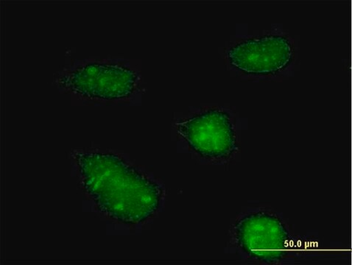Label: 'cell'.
Masks as SVG:
<instances>
[{
	"label": "cell",
	"instance_id": "cell-4",
	"mask_svg": "<svg viewBox=\"0 0 352 265\" xmlns=\"http://www.w3.org/2000/svg\"><path fill=\"white\" fill-rule=\"evenodd\" d=\"M72 81L78 91L89 97L119 100L133 93L137 75L126 67L90 64L74 73Z\"/></svg>",
	"mask_w": 352,
	"mask_h": 265
},
{
	"label": "cell",
	"instance_id": "cell-3",
	"mask_svg": "<svg viewBox=\"0 0 352 265\" xmlns=\"http://www.w3.org/2000/svg\"><path fill=\"white\" fill-rule=\"evenodd\" d=\"M293 47L280 36L252 38L236 45L228 52L230 64L242 72L265 76L283 69L292 60Z\"/></svg>",
	"mask_w": 352,
	"mask_h": 265
},
{
	"label": "cell",
	"instance_id": "cell-2",
	"mask_svg": "<svg viewBox=\"0 0 352 265\" xmlns=\"http://www.w3.org/2000/svg\"><path fill=\"white\" fill-rule=\"evenodd\" d=\"M179 131L189 146L203 157L223 159L236 150L235 131L226 112L211 109L184 121Z\"/></svg>",
	"mask_w": 352,
	"mask_h": 265
},
{
	"label": "cell",
	"instance_id": "cell-1",
	"mask_svg": "<svg viewBox=\"0 0 352 265\" xmlns=\"http://www.w3.org/2000/svg\"><path fill=\"white\" fill-rule=\"evenodd\" d=\"M82 166L89 192L100 209L113 219L138 223L158 209L160 187L118 157L87 154Z\"/></svg>",
	"mask_w": 352,
	"mask_h": 265
}]
</instances>
